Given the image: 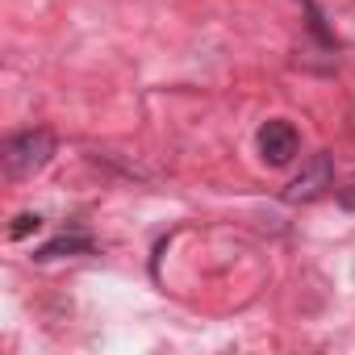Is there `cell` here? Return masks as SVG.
<instances>
[{
    "instance_id": "obj_1",
    "label": "cell",
    "mask_w": 355,
    "mask_h": 355,
    "mask_svg": "<svg viewBox=\"0 0 355 355\" xmlns=\"http://www.w3.org/2000/svg\"><path fill=\"white\" fill-rule=\"evenodd\" d=\"M55 155V134L46 125H30L21 134H13L0 150V163H5V175L9 180H30L34 171H42Z\"/></svg>"
},
{
    "instance_id": "obj_2",
    "label": "cell",
    "mask_w": 355,
    "mask_h": 355,
    "mask_svg": "<svg viewBox=\"0 0 355 355\" xmlns=\"http://www.w3.org/2000/svg\"><path fill=\"white\" fill-rule=\"evenodd\" d=\"M297 150H301V134H297L293 121L272 117V121L259 130V155H263L268 167H284V163H293Z\"/></svg>"
},
{
    "instance_id": "obj_3",
    "label": "cell",
    "mask_w": 355,
    "mask_h": 355,
    "mask_svg": "<svg viewBox=\"0 0 355 355\" xmlns=\"http://www.w3.org/2000/svg\"><path fill=\"white\" fill-rule=\"evenodd\" d=\"M330 180H334V167H330V155H309L305 159V167H301V175L288 184V201H309V197H318L322 189H330Z\"/></svg>"
},
{
    "instance_id": "obj_4",
    "label": "cell",
    "mask_w": 355,
    "mask_h": 355,
    "mask_svg": "<svg viewBox=\"0 0 355 355\" xmlns=\"http://www.w3.org/2000/svg\"><path fill=\"white\" fill-rule=\"evenodd\" d=\"M63 251H88V239H59V243L42 247L38 259H55V255H63Z\"/></svg>"
},
{
    "instance_id": "obj_5",
    "label": "cell",
    "mask_w": 355,
    "mask_h": 355,
    "mask_svg": "<svg viewBox=\"0 0 355 355\" xmlns=\"http://www.w3.org/2000/svg\"><path fill=\"white\" fill-rule=\"evenodd\" d=\"M30 230H38V218H34V214H21V218H17V226L9 230V239H26Z\"/></svg>"
}]
</instances>
